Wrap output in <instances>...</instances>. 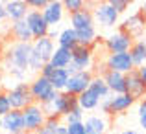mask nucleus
<instances>
[{"instance_id":"7ed1b4c3","label":"nucleus","mask_w":146,"mask_h":134,"mask_svg":"<svg viewBox=\"0 0 146 134\" xmlns=\"http://www.w3.org/2000/svg\"><path fill=\"white\" fill-rule=\"evenodd\" d=\"M78 95H72L68 92H59L57 97L54 101L43 105L46 116H59V118H65L67 114H70L74 109H78Z\"/></svg>"},{"instance_id":"a211bd4d","label":"nucleus","mask_w":146,"mask_h":134,"mask_svg":"<svg viewBox=\"0 0 146 134\" xmlns=\"http://www.w3.org/2000/svg\"><path fill=\"white\" fill-rule=\"evenodd\" d=\"M68 20H70V28H74L76 31H82V29H91L94 28V17H93V11L91 9H82V11H76V13L68 15Z\"/></svg>"},{"instance_id":"0eeeda50","label":"nucleus","mask_w":146,"mask_h":134,"mask_svg":"<svg viewBox=\"0 0 146 134\" xmlns=\"http://www.w3.org/2000/svg\"><path fill=\"white\" fill-rule=\"evenodd\" d=\"M7 97H9L13 110H24L26 107L35 103L32 97V92H30V83H17V85H13L7 90Z\"/></svg>"},{"instance_id":"7c9ffc66","label":"nucleus","mask_w":146,"mask_h":134,"mask_svg":"<svg viewBox=\"0 0 146 134\" xmlns=\"http://www.w3.org/2000/svg\"><path fill=\"white\" fill-rule=\"evenodd\" d=\"M85 120V112H83L82 109H74L70 114H67V116L63 118V121H65V125H68V123H78V121H83Z\"/></svg>"},{"instance_id":"6e6552de","label":"nucleus","mask_w":146,"mask_h":134,"mask_svg":"<svg viewBox=\"0 0 146 134\" xmlns=\"http://www.w3.org/2000/svg\"><path fill=\"white\" fill-rule=\"evenodd\" d=\"M22 114H24V127L28 134H35L46 121V112L39 103H32L30 107H26Z\"/></svg>"},{"instance_id":"4be33fe9","label":"nucleus","mask_w":146,"mask_h":134,"mask_svg":"<svg viewBox=\"0 0 146 134\" xmlns=\"http://www.w3.org/2000/svg\"><path fill=\"white\" fill-rule=\"evenodd\" d=\"M83 123H85L87 134H107V129H109V123L104 114H91L83 120Z\"/></svg>"},{"instance_id":"79ce46f5","label":"nucleus","mask_w":146,"mask_h":134,"mask_svg":"<svg viewBox=\"0 0 146 134\" xmlns=\"http://www.w3.org/2000/svg\"><path fill=\"white\" fill-rule=\"evenodd\" d=\"M118 134H139L137 131H133V129H126V131H120Z\"/></svg>"},{"instance_id":"c03bdc74","label":"nucleus","mask_w":146,"mask_h":134,"mask_svg":"<svg viewBox=\"0 0 146 134\" xmlns=\"http://www.w3.org/2000/svg\"><path fill=\"white\" fill-rule=\"evenodd\" d=\"M139 11H141V13H143V17L146 18V2L143 4V6H141V9H139Z\"/></svg>"},{"instance_id":"37998d69","label":"nucleus","mask_w":146,"mask_h":134,"mask_svg":"<svg viewBox=\"0 0 146 134\" xmlns=\"http://www.w3.org/2000/svg\"><path fill=\"white\" fill-rule=\"evenodd\" d=\"M139 123H141V127L146 131V116H144V118H139Z\"/></svg>"},{"instance_id":"a18cd8bd","label":"nucleus","mask_w":146,"mask_h":134,"mask_svg":"<svg viewBox=\"0 0 146 134\" xmlns=\"http://www.w3.org/2000/svg\"><path fill=\"white\" fill-rule=\"evenodd\" d=\"M11 134H28V132H11Z\"/></svg>"},{"instance_id":"f704fd0d","label":"nucleus","mask_w":146,"mask_h":134,"mask_svg":"<svg viewBox=\"0 0 146 134\" xmlns=\"http://www.w3.org/2000/svg\"><path fill=\"white\" fill-rule=\"evenodd\" d=\"M26 6L30 7V9H37V11H43L44 7L50 4V0H24Z\"/></svg>"},{"instance_id":"f3484780","label":"nucleus","mask_w":146,"mask_h":134,"mask_svg":"<svg viewBox=\"0 0 146 134\" xmlns=\"http://www.w3.org/2000/svg\"><path fill=\"white\" fill-rule=\"evenodd\" d=\"M104 77V81L107 83L111 94H126V74H120V72H113L104 68V72L100 74Z\"/></svg>"},{"instance_id":"393cba45","label":"nucleus","mask_w":146,"mask_h":134,"mask_svg":"<svg viewBox=\"0 0 146 134\" xmlns=\"http://www.w3.org/2000/svg\"><path fill=\"white\" fill-rule=\"evenodd\" d=\"M57 46H61V48H67V50H72L78 46V33H76L74 28H65L59 31V37H57Z\"/></svg>"},{"instance_id":"423d86ee","label":"nucleus","mask_w":146,"mask_h":134,"mask_svg":"<svg viewBox=\"0 0 146 134\" xmlns=\"http://www.w3.org/2000/svg\"><path fill=\"white\" fill-rule=\"evenodd\" d=\"M93 61H94V52L91 46H82L78 44L76 48H72V63L67 68L68 74H76V72H85L93 68Z\"/></svg>"},{"instance_id":"aec40b11","label":"nucleus","mask_w":146,"mask_h":134,"mask_svg":"<svg viewBox=\"0 0 146 134\" xmlns=\"http://www.w3.org/2000/svg\"><path fill=\"white\" fill-rule=\"evenodd\" d=\"M41 13H43L44 20L48 22V26L52 28V26H57L61 20H63L65 7H63V4H61V0H50V4L41 11Z\"/></svg>"},{"instance_id":"a19ab883","label":"nucleus","mask_w":146,"mask_h":134,"mask_svg":"<svg viewBox=\"0 0 146 134\" xmlns=\"http://www.w3.org/2000/svg\"><path fill=\"white\" fill-rule=\"evenodd\" d=\"M6 7H4V4H0V22L2 20H6Z\"/></svg>"},{"instance_id":"2eb2a0df","label":"nucleus","mask_w":146,"mask_h":134,"mask_svg":"<svg viewBox=\"0 0 146 134\" xmlns=\"http://www.w3.org/2000/svg\"><path fill=\"white\" fill-rule=\"evenodd\" d=\"M126 94L131 95L135 101H141V99L146 97V85L141 81L137 68L129 74H126Z\"/></svg>"},{"instance_id":"58836bf2","label":"nucleus","mask_w":146,"mask_h":134,"mask_svg":"<svg viewBox=\"0 0 146 134\" xmlns=\"http://www.w3.org/2000/svg\"><path fill=\"white\" fill-rule=\"evenodd\" d=\"M137 74H139L141 81L146 85V64H144V66H141V68H137Z\"/></svg>"},{"instance_id":"cd10ccee","label":"nucleus","mask_w":146,"mask_h":134,"mask_svg":"<svg viewBox=\"0 0 146 134\" xmlns=\"http://www.w3.org/2000/svg\"><path fill=\"white\" fill-rule=\"evenodd\" d=\"M89 88L93 90L94 94H96L98 97L102 99V101H104V99H107V97L111 95V90H109V86H107V83L104 81L102 75H94V77H93V83H91Z\"/></svg>"},{"instance_id":"e433bc0d","label":"nucleus","mask_w":146,"mask_h":134,"mask_svg":"<svg viewBox=\"0 0 146 134\" xmlns=\"http://www.w3.org/2000/svg\"><path fill=\"white\" fill-rule=\"evenodd\" d=\"M4 44H6V41L0 37V77L4 74Z\"/></svg>"},{"instance_id":"bb28decb","label":"nucleus","mask_w":146,"mask_h":134,"mask_svg":"<svg viewBox=\"0 0 146 134\" xmlns=\"http://www.w3.org/2000/svg\"><path fill=\"white\" fill-rule=\"evenodd\" d=\"M68 77H70V74L67 72V68H56V70H54V74L48 77V81L52 83V86L57 92H65V88H67V83H68Z\"/></svg>"},{"instance_id":"9b49d317","label":"nucleus","mask_w":146,"mask_h":134,"mask_svg":"<svg viewBox=\"0 0 146 134\" xmlns=\"http://www.w3.org/2000/svg\"><path fill=\"white\" fill-rule=\"evenodd\" d=\"M133 42H135V41H133L128 33H124V31L118 29V31H115L113 35L106 37L104 48L107 50V53H124V52H129V50H131Z\"/></svg>"},{"instance_id":"a878e982","label":"nucleus","mask_w":146,"mask_h":134,"mask_svg":"<svg viewBox=\"0 0 146 134\" xmlns=\"http://www.w3.org/2000/svg\"><path fill=\"white\" fill-rule=\"evenodd\" d=\"M129 55H131V61L135 64V68H141L146 64V44L143 39L133 42L131 50H129Z\"/></svg>"},{"instance_id":"ddd939ff","label":"nucleus","mask_w":146,"mask_h":134,"mask_svg":"<svg viewBox=\"0 0 146 134\" xmlns=\"http://www.w3.org/2000/svg\"><path fill=\"white\" fill-rule=\"evenodd\" d=\"M93 77H94L93 70L76 72V74H72L70 77H68V83H67V88H65V92H68V94H72V95L83 94V92L91 86Z\"/></svg>"},{"instance_id":"49530a36","label":"nucleus","mask_w":146,"mask_h":134,"mask_svg":"<svg viewBox=\"0 0 146 134\" xmlns=\"http://www.w3.org/2000/svg\"><path fill=\"white\" fill-rule=\"evenodd\" d=\"M0 131H2V118H0Z\"/></svg>"},{"instance_id":"ea45409f","label":"nucleus","mask_w":146,"mask_h":134,"mask_svg":"<svg viewBox=\"0 0 146 134\" xmlns=\"http://www.w3.org/2000/svg\"><path fill=\"white\" fill-rule=\"evenodd\" d=\"M54 134H68V132H67V125H65V123H61L59 127H57L56 131H54Z\"/></svg>"},{"instance_id":"4c0bfd02","label":"nucleus","mask_w":146,"mask_h":134,"mask_svg":"<svg viewBox=\"0 0 146 134\" xmlns=\"http://www.w3.org/2000/svg\"><path fill=\"white\" fill-rule=\"evenodd\" d=\"M146 116V97L139 101V118H144Z\"/></svg>"},{"instance_id":"20e7f679","label":"nucleus","mask_w":146,"mask_h":134,"mask_svg":"<svg viewBox=\"0 0 146 134\" xmlns=\"http://www.w3.org/2000/svg\"><path fill=\"white\" fill-rule=\"evenodd\" d=\"M135 99L128 94H111L107 99L100 103V110L104 116H117V114H124L135 105Z\"/></svg>"},{"instance_id":"f8f14e48","label":"nucleus","mask_w":146,"mask_h":134,"mask_svg":"<svg viewBox=\"0 0 146 134\" xmlns=\"http://www.w3.org/2000/svg\"><path fill=\"white\" fill-rule=\"evenodd\" d=\"M106 68L113 72H120V74H129L135 70V64L131 61L129 52L124 53H107L106 57Z\"/></svg>"},{"instance_id":"de8ad7c7","label":"nucleus","mask_w":146,"mask_h":134,"mask_svg":"<svg viewBox=\"0 0 146 134\" xmlns=\"http://www.w3.org/2000/svg\"><path fill=\"white\" fill-rule=\"evenodd\" d=\"M7 2V0H0V4H6Z\"/></svg>"},{"instance_id":"39448f33","label":"nucleus","mask_w":146,"mask_h":134,"mask_svg":"<svg viewBox=\"0 0 146 134\" xmlns=\"http://www.w3.org/2000/svg\"><path fill=\"white\" fill-rule=\"evenodd\" d=\"M30 92H32L33 101L39 103V105H46V103L54 101V99L57 97V94H59V92L52 86V83H50L46 77H43V75H35V77L30 81Z\"/></svg>"},{"instance_id":"6ab92c4d","label":"nucleus","mask_w":146,"mask_h":134,"mask_svg":"<svg viewBox=\"0 0 146 134\" xmlns=\"http://www.w3.org/2000/svg\"><path fill=\"white\" fill-rule=\"evenodd\" d=\"M9 37L13 39V42H33L32 29H30L26 18H24V20L11 22V26H9Z\"/></svg>"},{"instance_id":"09e8293b","label":"nucleus","mask_w":146,"mask_h":134,"mask_svg":"<svg viewBox=\"0 0 146 134\" xmlns=\"http://www.w3.org/2000/svg\"><path fill=\"white\" fill-rule=\"evenodd\" d=\"M7 2H15V0H7Z\"/></svg>"},{"instance_id":"f03ea898","label":"nucleus","mask_w":146,"mask_h":134,"mask_svg":"<svg viewBox=\"0 0 146 134\" xmlns=\"http://www.w3.org/2000/svg\"><path fill=\"white\" fill-rule=\"evenodd\" d=\"M32 61H30V70H32V74H37L39 75L41 68L44 66V64L50 63V59H52L54 52H56V41L50 39V37H43V39H35L32 42Z\"/></svg>"},{"instance_id":"5701e85b","label":"nucleus","mask_w":146,"mask_h":134,"mask_svg":"<svg viewBox=\"0 0 146 134\" xmlns=\"http://www.w3.org/2000/svg\"><path fill=\"white\" fill-rule=\"evenodd\" d=\"M100 103H102V99H100L91 88H87L83 94L78 95V105H80V109H82L83 112H85V110L87 112H89V110H96L100 107Z\"/></svg>"},{"instance_id":"1a4fd4ad","label":"nucleus","mask_w":146,"mask_h":134,"mask_svg":"<svg viewBox=\"0 0 146 134\" xmlns=\"http://www.w3.org/2000/svg\"><path fill=\"white\" fill-rule=\"evenodd\" d=\"M93 17H94V24H98L100 28H115V26L118 24L120 13L104 0V2H98L96 6H94Z\"/></svg>"},{"instance_id":"9d476101","label":"nucleus","mask_w":146,"mask_h":134,"mask_svg":"<svg viewBox=\"0 0 146 134\" xmlns=\"http://www.w3.org/2000/svg\"><path fill=\"white\" fill-rule=\"evenodd\" d=\"M118 29L124 31V33H128L133 41H141V35L146 31V18L143 17L141 11H137V13L126 17L124 20H122V24H120Z\"/></svg>"},{"instance_id":"c85d7f7f","label":"nucleus","mask_w":146,"mask_h":134,"mask_svg":"<svg viewBox=\"0 0 146 134\" xmlns=\"http://www.w3.org/2000/svg\"><path fill=\"white\" fill-rule=\"evenodd\" d=\"M61 123H63V118H59V116H46L44 125L35 134H54V131H56Z\"/></svg>"},{"instance_id":"f257e3e1","label":"nucleus","mask_w":146,"mask_h":134,"mask_svg":"<svg viewBox=\"0 0 146 134\" xmlns=\"http://www.w3.org/2000/svg\"><path fill=\"white\" fill-rule=\"evenodd\" d=\"M32 42H7L4 44V74L11 75L19 83H30L28 77L32 74Z\"/></svg>"},{"instance_id":"4468645a","label":"nucleus","mask_w":146,"mask_h":134,"mask_svg":"<svg viewBox=\"0 0 146 134\" xmlns=\"http://www.w3.org/2000/svg\"><path fill=\"white\" fill-rule=\"evenodd\" d=\"M26 22H28L30 29H32L33 41H35V39H43V37H48L50 26H48V22L44 20V17H43V13H41V11L30 9L28 15H26Z\"/></svg>"},{"instance_id":"c9c22d12","label":"nucleus","mask_w":146,"mask_h":134,"mask_svg":"<svg viewBox=\"0 0 146 134\" xmlns=\"http://www.w3.org/2000/svg\"><path fill=\"white\" fill-rule=\"evenodd\" d=\"M54 70H56V68H54V66H52V64H50V63H48V64H44V66H43V68H41V72H39V75H43V77H46V79H48V77H50V75H52V74H54Z\"/></svg>"},{"instance_id":"8fccbe9b","label":"nucleus","mask_w":146,"mask_h":134,"mask_svg":"<svg viewBox=\"0 0 146 134\" xmlns=\"http://www.w3.org/2000/svg\"><path fill=\"white\" fill-rule=\"evenodd\" d=\"M143 41H144V44H146V39H143Z\"/></svg>"},{"instance_id":"b1692460","label":"nucleus","mask_w":146,"mask_h":134,"mask_svg":"<svg viewBox=\"0 0 146 134\" xmlns=\"http://www.w3.org/2000/svg\"><path fill=\"white\" fill-rule=\"evenodd\" d=\"M70 63H72V50L57 46L54 55H52V59H50V64H52L54 68H68Z\"/></svg>"},{"instance_id":"dca6fc26","label":"nucleus","mask_w":146,"mask_h":134,"mask_svg":"<svg viewBox=\"0 0 146 134\" xmlns=\"http://www.w3.org/2000/svg\"><path fill=\"white\" fill-rule=\"evenodd\" d=\"M2 131H6V134L11 132H26L24 127V114L22 110H11L2 118Z\"/></svg>"},{"instance_id":"c756f323","label":"nucleus","mask_w":146,"mask_h":134,"mask_svg":"<svg viewBox=\"0 0 146 134\" xmlns=\"http://www.w3.org/2000/svg\"><path fill=\"white\" fill-rule=\"evenodd\" d=\"M65 11H68V15L76 13V11H82L87 7V0H61Z\"/></svg>"},{"instance_id":"473e14b6","label":"nucleus","mask_w":146,"mask_h":134,"mask_svg":"<svg viewBox=\"0 0 146 134\" xmlns=\"http://www.w3.org/2000/svg\"><path fill=\"white\" fill-rule=\"evenodd\" d=\"M106 2L109 4V6H113L115 9L118 11V13H124V11L128 9L129 6H131L133 0H106Z\"/></svg>"},{"instance_id":"412c9836","label":"nucleus","mask_w":146,"mask_h":134,"mask_svg":"<svg viewBox=\"0 0 146 134\" xmlns=\"http://www.w3.org/2000/svg\"><path fill=\"white\" fill-rule=\"evenodd\" d=\"M4 7H6V17H7V20H11V22L24 20L26 15H28V11H30V7L26 6L24 0L6 2V4H4Z\"/></svg>"},{"instance_id":"2f4dec72","label":"nucleus","mask_w":146,"mask_h":134,"mask_svg":"<svg viewBox=\"0 0 146 134\" xmlns=\"http://www.w3.org/2000/svg\"><path fill=\"white\" fill-rule=\"evenodd\" d=\"M11 103L7 97V90H0V118H4L7 112H11Z\"/></svg>"},{"instance_id":"72a5a7b5","label":"nucleus","mask_w":146,"mask_h":134,"mask_svg":"<svg viewBox=\"0 0 146 134\" xmlns=\"http://www.w3.org/2000/svg\"><path fill=\"white\" fill-rule=\"evenodd\" d=\"M67 132L68 134H87L85 123H83V121H78V123H68L67 125Z\"/></svg>"}]
</instances>
